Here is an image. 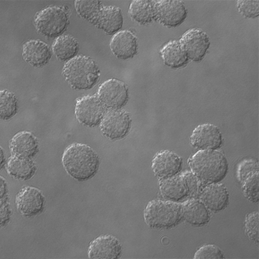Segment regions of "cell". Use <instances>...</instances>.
I'll return each mask as SVG.
<instances>
[{
    "label": "cell",
    "instance_id": "1",
    "mask_svg": "<svg viewBox=\"0 0 259 259\" xmlns=\"http://www.w3.org/2000/svg\"><path fill=\"white\" fill-rule=\"evenodd\" d=\"M62 162L64 169L72 178L78 182H86L97 174L100 158L90 146L74 143L64 150Z\"/></svg>",
    "mask_w": 259,
    "mask_h": 259
},
{
    "label": "cell",
    "instance_id": "2",
    "mask_svg": "<svg viewBox=\"0 0 259 259\" xmlns=\"http://www.w3.org/2000/svg\"><path fill=\"white\" fill-rule=\"evenodd\" d=\"M192 174L202 186L218 184L228 174V160L218 150H199L188 160Z\"/></svg>",
    "mask_w": 259,
    "mask_h": 259
},
{
    "label": "cell",
    "instance_id": "3",
    "mask_svg": "<svg viewBox=\"0 0 259 259\" xmlns=\"http://www.w3.org/2000/svg\"><path fill=\"white\" fill-rule=\"evenodd\" d=\"M62 75L71 88L91 90L100 79V71L96 62L87 56H77L66 62Z\"/></svg>",
    "mask_w": 259,
    "mask_h": 259
},
{
    "label": "cell",
    "instance_id": "4",
    "mask_svg": "<svg viewBox=\"0 0 259 259\" xmlns=\"http://www.w3.org/2000/svg\"><path fill=\"white\" fill-rule=\"evenodd\" d=\"M34 26L46 38H57L63 35L70 24V10L67 7L49 6L38 12Z\"/></svg>",
    "mask_w": 259,
    "mask_h": 259
},
{
    "label": "cell",
    "instance_id": "5",
    "mask_svg": "<svg viewBox=\"0 0 259 259\" xmlns=\"http://www.w3.org/2000/svg\"><path fill=\"white\" fill-rule=\"evenodd\" d=\"M144 218L150 228L167 230L174 228L182 220L181 205L168 200H153L146 205Z\"/></svg>",
    "mask_w": 259,
    "mask_h": 259
},
{
    "label": "cell",
    "instance_id": "6",
    "mask_svg": "<svg viewBox=\"0 0 259 259\" xmlns=\"http://www.w3.org/2000/svg\"><path fill=\"white\" fill-rule=\"evenodd\" d=\"M159 185L162 197L174 202L182 201L188 196L197 195L202 186L192 172L160 180Z\"/></svg>",
    "mask_w": 259,
    "mask_h": 259
},
{
    "label": "cell",
    "instance_id": "7",
    "mask_svg": "<svg viewBox=\"0 0 259 259\" xmlns=\"http://www.w3.org/2000/svg\"><path fill=\"white\" fill-rule=\"evenodd\" d=\"M132 117L123 110H107L100 124L102 134L110 140L125 138L132 128Z\"/></svg>",
    "mask_w": 259,
    "mask_h": 259
},
{
    "label": "cell",
    "instance_id": "8",
    "mask_svg": "<svg viewBox=\"0 0 259 259\" xmlns=\"http://www.w3.org/2000/svg\"><path fill=\"white\" fill-rule=\"evenodd\" d=\"M96 96L107 110L121 109L130 98L127 86L117 79H108L102 83Z\"/></svg>",
    "mask_w": 259,
    "mask_h": 259
},
{
    "label": "cell",
    "instance_id": "9",
    "mask_svg": "<svg viewBox=\"0 0 259 259\" xmlns=\"http://www.w3.org/2000/svg\"><path fill=\"white\" fill-rule=\"evenodd\" d=\"M106 111L107 109L96 94L78 98L76 102V118L84 126L95 127L100 125Z\"/></svg>",
    "mask_w": 259,
    "mask_h": 259
},
{
    "label": "cell",
    "instance_id": "10",
    "mask_svg": "<svg viewBox=\"0 0 259 259\" xmlns=\"http://www.w3.org/2000/svg\"><path fill=\"white\" fill-rule=\"evenodd\" d=\"M180 42L188 54L189 59L196 62L204 59L210 46L209 37L198 28H193L185 32Z\"/></svg>",
    "mask_w": 259,
    "mask_h": 259
},
{
    "label": "cell",
    "instance_id": "11",
    "mask_svg": "<svg viewBox=\"0 0 259 259\" xmlns=\"http://www.w3.org/2000/svg\"><path fill=\"white\" fill-rule=\"evenodd\" d=\"M156 21L168 28L182 25L188 17V10L182 1H155Z\"/></svg>",
    "mask_w": 259,
    "mask_h": 259
},
{
    "label": "cell",
    "instance_id": "12",
    "mask_svg": "<svg viewBox=\"0 0 259 259\" xmlns=\"http://www.w3.org/2000/svg\"><path fill=\"white\" fill-rule=\"evenodd\" d=\"M15 204L22 215L28 218H34L43 212L45 197L39 189L24 187L16 196Z\"/></svg>",
    "mask_w": 259,
    "mask_h": 259
},
{
    "label": "cell",
    "instance_id": "13",
    "mask_svg": "<svg viewBox=\"0 0 259 259\" xmlns=\"http://www.w3.org/2000/svg\"><path fill=\"white\" fill-rule=\"evenodd\" d=\"M190 140L193 147L202 150L220 149L222 148L224 139L218 126L204 123L194 128Z\"/></svg>",
    "mask_w": 259,
    "mask_h": 259
},
{
    "label": "cell",
    "instance_id": "14",
    "mask_svg": "<svg viewBox=\"0 0 259 259\" xmlns=\"http://www.w3.org/2000/svg\"><path fill=\"white\" fill-rule=\"evenodd\" d=\"M258 165L254 160H245L239 166V180L242 183L243 192L247 199L257 203L259 200Z\"/></svg>",
    "mask_w": 259,
    "mask_h": 259
},
{
    "label": "cell",
    "instance_id": "15",
    "mask_svg": "<svg viewBox=\"0 0 259 259\" xmlns=\"http://www.w3.org/2000/svg\"><path fill=\"white\" fill-rule=\"evenodd\" d=\"M124 19L121 10L113 6L102 5L91 24L108 35H114L121 29Z\"/></svg>",
    "mask_w": 259,
    "mask_h": 259
},
{
    "label": "cell",
    "instance_id": "16",
    "mask_svg": "<svg viewBox=\"0 0 259 259\" xmlns=\"http://www.w3.org/2000/svg\"><path fill=\"white\" fill-rule=\"evenodd\" d=\"M182 158L169 150H162L154 156L152 169L160 180L176 176L182 168Z\"/></svg>",
    "mask_w": 259,
    "mask_h": 259
},
{
    "label": "cell",
    "instance_id": "17",
    "mask_svg": "<svg viewBox=\"0 0 259 259\" xmlns=\"http://www.w3.org/2000/svg\"><path fill=\"white\" fill-rule=\"evenodd\" d=\"M122 246L111 235H102L94 239L88 248V257L96 259H116L121 255Z\"/></svg>",
    "mask_w": 259,
    "mask_h": 259
},
{
    "label": "cell",
    "instance_id": "18",
    "mask_svg": "<svg viewBox=\"0 0 259 259\" xmlns=\"http://www.w3.org/2000/svg\"><path fill=\"white\" fill-rule=\"evenodd\" d=\"M200 201L212 212H218L229 205L230 195L223 184H212L202 186L198 193Z\"/></svg>",
    "mask_w": 259,
    "mask_h": 259
},
{
    "label": "cell",
    "instance_id": "19",
    "mask_svg": "<svg viewBox=\"0 0 259 259\" xmlns=\"http://www.w3.org/2000/svg\"><path fill=\"white\" fill-rule=\"evenodd\" d=\"M22 56L27 63L35 68H42L49 63L52 51L45 42L39 39H30L23 44Z\"/></svg>",
    "mask_w": 259,
    "mask_h": 259
},
{
    "label": "cell",
    "instance_id": "20",
    "mask_svg": "<svg viewBox=\"0 0 259 259\" xmlns=\"http://www.w3.org/2000/svg\"><path fill=\"white\" fill-rule=\"evenodd\" d=\"M110 48L112 53L118 59H132L138 54L137 37L127 30L118 31L110 40Z\"/></svg>",
    "mask_w": 259,
    "mask_h": 259
},
{
    "label": "cell",
    "instance_id": "21",
    "mask_svg": "<svg viewBox=\"0 0 259 259\" xmlns=\"http://www.w3.org/2000/svg\"><path fill=\"white\" fill-rule=\"evenodd\" d=\"M12 156L32 159L39 151V141L31 132H20L9 143Z\"/></svg>",
    "mask_w": 259,
    "mask_h": 259
},
{
    "label": "cell",
    "instance_id": "22",
    "mask_svg": "<svg viewBox=\"0 0 259 259\" xmlns=\"http://www.w3.org/2000/svg\"><path fill=\"white\" fill-rule=\"evenodd\" d=\"M181 215L191 226L202 227L210 220L208 208L200 200H190L181 205Z\"/></svg>",
    "mask_w": 259,
    "mask_h": 259
},
{
    "label": "cell",
    "instance_id": "23",
    "mask_svg": "<svg viewBox=\"0 0 259 259\" xmlns=\"http://www.w3.org/2000/svg\"><path fill=\"white\" fill-rule=\"evenodd\" d=\"M160 54L164 64L172 69H182L190 61L188 54L178 40L168 42L160 50Z\"/></svg>",
    "mask_w": 259,
    "mask_h": 259
},
{
    "label": "cell",
    "instance_id": "24",
    "mask_svg": "<svg viewBox=\"0 0 259 259\" xmlns=\"http://www.w3.org/2000/svg\"><path fill=\"white\" fill-rule=\"evenodd\" d=\"M128 15L134 22L141 25H148L156 21L155 1L136 0L130 4Z\"/></svg>",
    "mask_w": 259,
    "mask_h": 259
},
{
    "label": "cell",
    "instance_id": "25",
    "mask_svg": "<svg viewBox=\"0 0 259 259\" xmlns=\"http://www.w3.org/2000/svg\"><path fill=\"white\" fill-rule=\"evenodd\" d=\"M7 170L15 180L27 181L35 174L37 166L31 159L11 156L7 162Z\"/></svg>",
    "mask_w": 259,
    "mask_h": 259
},
{
    "label": "cell",
    "instance_id": "26",
    "mask_svg": "<svg viewBox=\"0 0 259 259\" xmlns=\"http://www.w3.org/2000/svg\"><path fill=\"white\" fill-rule=\"evenodd\" d=\"M52 51L60 62H67L77 56L79 43L73 36L62 35L53 42Z\"/></svg>",
    "mask_w": 259,
    "mask_h": 259
},
{
    "label": "cell",
    "instance_id": "27",
    "mask_svg": "<svg viewBox=\"0 0 259 259\" xmlns=\"http://www.w3.org/2000/svg\"><path fill=\"white\" fill-rule=\"evenodd\" d=\"M19 101L13 92L0 90V120H9L17 115Z\"/></svg>",
    "mask_w": 259,
    "mask_h": 259
},
{
    "label": "cell",
    "instance_id": "28",
    "mask_svg": "<svg viewBox=\"0 0 259 259\" xmlns=\"http://www.w3.org/2000/svg\"><path fill=\"white\" fill-rule=\"evenodd\" d=\"M74 4L78 15L90 23L102 5L100 1H76Z\"/></svg>",
    "mask_w": 259,
    "mask_h": 259
},
{
    "label": "cell",
    "instance_id": "29",
    "mask_svg": "<svg viewBox=\"0 0 259 259\" xmlns=\"http://www.w3.org/2000/svg\"><path fill=\"white\" fill-rule=\"evenodd\" d=\"M245 233L255 244L259 243V213L253 212L247 214L244 222Z\"/></svg>",
    "mask_w": 259,
    "mask_h": 259
},
{
    "label": "cell",
    "instance_id": "30",
    "mask_svg": "<svg viewBox=\"0 0 259 259\" xmlns=\"http://www.w3.org/2000/svg\"><path fill=\"white\" fill-rule=\"evenodd\" d=\"M224 252L216 245L206 244L200 247L195 254L196 259H222L224 258Z\"/></svg>",
    "mask_w": 259,
    "mask_h": 259
},
{
    "label": "cell",
    "instance_id": "31",
    "mask_svg": "<svg viewBox=\"0 0 259 259\" xmlns=\"http://www.w3.org/2000/svg\"><path fill=\"white\" fill-rule=\"evenodd\" d=\"M236 7L239 13L248 19L259 17L258 1H237Z\"/></svg>",
    "mask_w": 259,
    "mask_h": 259
},
{
    "label": "cell",
    "instance_id": "32",
    "mask_svg": "<svg viewBox=\"0 0 259 259\" xmlns=\"http://www.w3.org/2000/svg\"><path fill=\"white\" fill-rule=\"evenodd\" d=\"M12 210L8 198L0 201V229L7 226L11 222Z\"/></svg>",
    "mask_w": 259,
    "mask_h": 259
},
{
    "label": "cell",
    "instance_id": "33",
    "mask_svg": "<svg viewBox=\"0 0 259 259\" xmlns=\"http://www.w3.org/2000/svg\"><path fill=\"white\" fill-rule=\"evenodd\" d=\"M9 190H8L7 182L5 178L0 176V201L8 198Z\"/></svg>",
    "mask_w": 259,
    "mask_h": 259
},
{
    "label": "cell",
    "instance_id": "34",
    "mask_svg": "<svg viewBox=\"0 0 259 259\" xmlns=\"http://www.w3.org/2000/svg\"><path fill=\"white\" fill-rule=\"evenodd\" d=\"M6 164H7V159L5 157V150L0 146V170L5 167Z\"/></svg>",
    "mask_w": 259,
    "mask_h": 259
}]
</instances>
